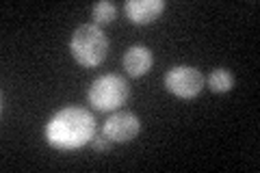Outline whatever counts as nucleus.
<instances>
[{"instance_id":"f257e3e1","label":"nucleus","mask_w":260,"mask_h":173,"mask_svg":"<svg viewBox=\"0 0 260 173\" xmlns=\"http://www.w3.org/2000/svg\"><path fill=\"white\" fill-rule=\"evenodd\" d=\"M91 139H95V119L89 111L78 106L61 109L46 123V141L54 150L74 152L85 147Z\"/></svg>"},{"instance_id":"f03ea898","label":"nucleus","mask_w":260,"mask_h":173,"mask_svg":"<svg viewBox=\"0 0 260 173\" xmlns=\"http://www.w3.org/2000/svg\"><path fill=\"white\" fill-rule=\"evenodd\" d=\"M72 56L83 67H98L109 52V37L98 24H80L70 41Z\"/></svg>"},{"instance_id":"7ed1b4c3","label":"nucleus","mask_w":260,"mask_h":173,"mask_svg":"<svg viewBox=\"0 0 260 173\" xmlns=\"http://www.w3.org/2000/svg\"><path fill=\"white\" fill-rule=\"evenodd\" d=\"M128 95H130L128 82L126 78L117 76V74H104V76L95 78L87 91L89 104L95 111H102V113H109L124 106Z\"/></svg>"},{"instance_id":"20e7f679","label":"nucleus","mask_w":260,"mask_h":173,"mask_svg":"<svg viewBox=\"0 0 260 173\" xmlns=\"http://www.w3.org/2000/svg\"><path fill=\"white\" fill-rule=\"evenodd\" d=\"M165 87L169 93L182 100H193L204 89V76L191 65H176L165 74Z\"/></svg>"},{"instance_id":"39448f33","label":"nucleus","mask_w":260,"mask_h":173,"mask_svg":"<svg viewBox=\"0 0 260 173\" xmlns=\"http://www.w3.org/2000/svg\"><path fill=\"white\" fill-rule=\"evenodd\" d=\"M139 130H141V121L135 113L119 111V113H113L111 117L104 121L102 134L113 143H128L139 134Z\"/></svg>"},{"instance_id":"423d86ee","label":"nucleus","mask_w":260,"mask_h":173,"mask_svg":"<svg viewBox=\"0 0 260 173\" xmlns=\"http://www.w3.org/2000/svg\"><path fill=\"white\" fill-rule=\"evenodd\" d=\"M124 11L133 24H150L165 11L162 0H126Z\"/></svg>"},{"instance_id":"0eeeda50","label":"nucleus","mask_w":260,"mask_h":173,"mask_svg":"<svg viewBox=\"0 0 260 173\" xmlns=\"http://www.w3.org/2000/svg\"><path fill=\"white\" fill-rule=\"evenodd\" d=\"M154 54L148 46H130L124 54V70L133 78H139L152 70Z\"/></svg>"},{"instance_id":"6e6552de","label":"nucleus","mask_w":260,"mask_h":173,"mask_svg":"<svg viewBox=\"0 0 260 173\" xmlns=\"http://www.w3.org/2000/svg\"><path fill=\"white\" fill-rule=\"evenodd\" d=\"M208 87H210V91H215V93H228L234 87V76L228 70L217 67V70L210 72Z\"/></svg>"},{"instance_id":"1a4fd4ad","label":"nucleus","mask_w":260,"mask_h":173,"mask_svg":"<svg viewBox=\"0 0 260 173\" xmlns=\"http://www.w3.org/2000/svg\"><path fill=\"white\" fill-rule=\"evenodd\" d=\"M115 18H117V9L113 3H109V0H100V3L93 5V24H98V26L111 24Z\"/></svg>"},{"instance_id":"9d476101","label":"nucleus","mask_w":260,"mask_h":173,"mask_svg":"<svg viewBox=\"0 0 260 173\" xmlns=\"http://www.w3.org/2000/svg\"><path fill=\"white\" fill-rule=\"evenodd\" d=\"M109 143H111V141H109V139L104 136V134H102V136H95L93 150H95V152H107V150H109Z\"/></svg>"}]
</instances>
